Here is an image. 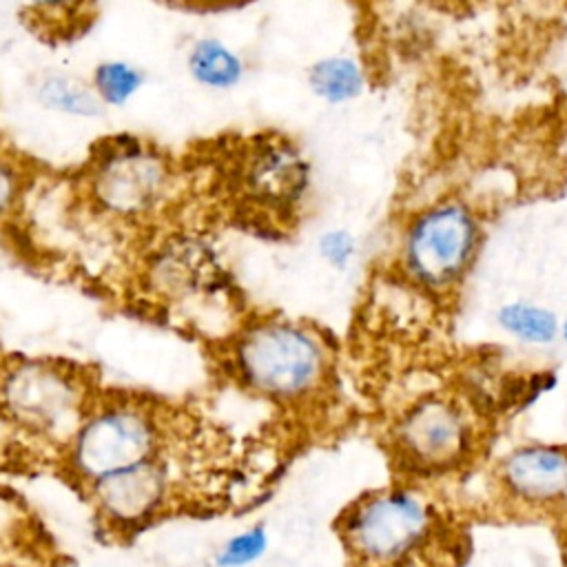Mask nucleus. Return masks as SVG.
Instances as JSON below:
<instances>
[{"instance_id": "obj_1", "label": "nucleus", "mask_w": 567, "mask_h": 567, "mask_svg": "<svg viewBox=\"0 0 567 567\" xmlns=\"http://www.w3.org/2000/svg\"><path fill=\"white\" fill-rule=\"evenodd\" d=\"M228 365L244 390L279 405H301L326 390L332 357L315 328L266 315L248 319L233 334Z\"/></svg>"}, {"instance_id": "obj_2", "label": "nucleus", "mask_w": 567, "mask_h": 567, "mask_svg": "<svg viewBox=\"0 0 567 567\" xmlns=\"http://www.w3.org/2000/svg\"><path fill=\"white\" fill-rule=\"evenodd\" d=\"M485 241V221L463 195H441L414 208L396 235L394 268L405 286L430 299L454 295Z\"/></svg>"}, {"instance_id": "obj_3", "label": "nucleus", "mask_w": 567, "mask_h": 567, "mask_svg": "<svg viewBox=\"0 0 567 567\" xmlns=\"http://www.w3.org/2000/svg\"><path fill=\"white\" fill-rule=\"evenodd\" d=\"M177 171L166 151L135 133L100 140L82 171L89 204L113 221H148L175 195Z\"/></svg>"}, {"instance_id": "obj_4", "label": "nucleus", "mask_w": 567, "mask_h": 567, "mask_svg": "<svg viewBox=\"0 0 567 567\" xmlns=\"http://www.w3.org/2000/svg\"><path fill=\"white\" fill-rule=\"evenodd\" d=\"M436 512L405 487H385L357 498L339 520V536L357 567H401L436 534Z\"/></svg>"}, {"instance_id": "obj_5", "label": "nucleus", "mask_w": 567, "mask_h": 567, "mask_svg": "<svg viewBox=\"0 0 567 567\" xmlns=\"http://www.w3.org/2000/svg\"><path fill=\"white\" fill-rule=\"evenodd\" d=\"M237 202L255 219L286 224L303 208L312 188V164L284 133L248 137L233 157L228 177Z\"/></svg>"}, {"instance_id": "obj_6", "label": "nucleus", "mask_w": 567, "mask_h": 567, "mask_svg": "<svg viewBox=\"0 0 567 567\" xmlns=\"http://www.w3.org/2000/svg\"><path fill=\"white\" fill-rule=\"evenodd\" d=\"M162 427L155 412L133 401L95 405L66 441L69 470L89 485L111 472L159 456Z\"/></svg>"}, {"instance_id": "obj_7", "label": "nucleus", "mask_w": 567, "mask_h": 567, "mask_svg": "<svg viewBox=\"0 0 567 567\" xmlns=\"http://www.w3.org/2000/svg\"><path fill=\"white\" fill-rule=\"evenodd\" d=\"M142 281L148 295L179 310L228 303L235 297V281L219 248L195 230L159 237L144 257Z\"/></svg>"}, {"instance_id": "obj_8", "label": "nucleus", "mask_w": 567, "mask_h": 567, "mask_svg": "<svg viewBox=\"0 0 567 567\" xmlns=\"http://www.w3.org/2000/svg\"><path fill=\"white\" fill-rule=\"evenodd\" d=\"M476 425L470 410L447 394L412 403L392 427V454L412 474H439L461 465L474 450Z\"/></svg>"}, {"instance_id": "obj_9", "label": "nucleus", "mask_w": 567, "mask_h": 567, "mask_svg": "<svg viewBox=\"0 0 567 567\" xmlns=\"http://www.w3.org/2000/svg\"><path fill=\"white\" fill-rule=\"evenodd\" d=\"M0 399L7 414L38 434H66V441L86 416L80 374L58 361L24 359L9 365L0 379Z\"/></svg>"}, {"instance_id": "obj_10", "label": "nucleus", "mask_w": 567, "mask_h": 567, "mask_svg": "<svg viewBox=\"0 0 567 567\" xmlns=\"http://www.w3.org/2000/svg\"><path fill=\"white\" fill-rule=\"evenodd\" d=\"M100 516L120 532H131L157 516L166 501L171 476L166 463L155 456L111 472L84 485Z\"/></svg>"}, {"instance_id": "obj_11", "label": "nucleus", "mask_w": 567, "mask_h": 567, "mask_svg": "<svg viewBox=\"0 0 567 567\" xmlns=\"http://www.w3.org/2000/svg\"><path fill=\"white\" fill-rule=\"evenodd\" d=\"M505 498L523 509H554L567 498V445L527 443L507 452L496 467Z\"/></svg>"}, {"instance_id": "obj_12", "label": "nucleus", "mask_w": 567, "mask_h": 567, "mask_svg": "<svg viewBox=\"0 0 567 567\" xmlns=\"http://www.w3.org/2000/svg\"><path fill=\"white\" fill-rule=\"evenodd\" d=\"M365 64L350 53H328L310 62L306 84L312 97L328 106H343L359 100L368 89Z\"/></svg>"}, {"instance_id": "obj_13", "label": "nucleus", "mask_w": 567, "mask_h": 567, "mask_svg": "<svg viewBox=\"0 0 567 567\" xmlns=\"http://www.w3.org/2000/svg\"><path fill=\"white\" fill-rule=\"evenodd\" d=\"M188 78L208 91H233L246 78V60L217 35H202L186 51Z\"/></svg>"}, {"instance_id": "obj_14", "label": "nucleus", "mask_w": 567, "mask_h": 567, "mask_svg": "<svg viewBox=\"0 0 567 567\" xmlns=\"http://www.w3.org/2000/svg\"><path fill=\"white\" fill-rule=\"evenodd\" d=\"M33 100L44 111L73 120H97L106 113L89 80L66 71H44L33 84Z\"/></svg>"}, {"instance_id": "obj_15", "label": "nucleus", "mask_w": 567, "mask_h": 567, "mask_svg": "<svg viewBox=\"0 0 567 567\" xmlns=\"http://www.w3.org/2000/svg\"><path fill=\"white\" fill-rule=\"evenodd\" d=\"M494 321L503 334L532 348L549 346L560 334V317L549 306L532 299H509L501 303L494 312Z\"/></svg>"}, {"instance_id": "obj_16", "label": "nucleus", "mask_w": 567, "mask_h": 567, "mask_svg": "<svg viewBox=\"0 0 567 567\" xmlns=\"http://www.w3.org/2000/svg\"><path fill=\"white\" fill-rule=\"evenodd\" d=\"M89 84L106 111L122 109L142 93L146 73L131 60L106 58L91 69Z\"/></svg>"}, {"instance_id": "obj_17", "label": "nucleus", "mask_w": 567, "mask_h": 567, "mask_svg": "<svg viewBox=\"0 0 567 567\" xmlns=\"http://www.w3.org/2000/svg\"><path fill=\"white\" fill-rule=\"evenodd\" d=\"M270 547V532L264 523H252L228 536L210 558L208 567H250L259 563Z\"/></svg>"}, {"instance_id": "obj_18", "label": "nucleus", "mask_w": 567, "mask_h": 567, "mask_svg": "<svg viewBox=\"0 0 567 567\" xmlns=\"http://www.w3.org/2000/svg\"><path fill=\"white\" fill-rule=\"evenodd\" d=\"M315 250L326 268L334 272H348L359 259L361 244L354 230L346 226H330L317 235Z\"/></svg>"}, {"instance_id": "obj_19", "label": "nucleus", "mask_w": 567, "mask_h": 567, "mask_svg": "<svg viewBox=\"0 0 567 567\" xmlns=\"http://www.w3.org/2000/svg\"><path fill=\"white\" fill-rule=\"evenodd\" d=\"M27 190V168L22 159L0 146V226H4L20 208Z\"/></svg>"}, {"instance_id": "obj_20", "label": "nucleus", "mask_w": 567, "mask_h": 567, "mask_svg": "<svg viewBox=\"0 0 567 567\" xmlns=\"http://www.w3.org/2000/svg\"><path fill=\"white\" fill-rule=\"evenodd\" d=\"M29 9L35 13H47V16H62L69 11L80 9L86 0H24Z\"/></svg>"}, {"instance_id": "obj_21", "label": "nucleus", "mask_w": 567, "mask_h": 567, "mask_svg": "<svg viewBox=\"0 0 567 567\" xmlns=\"http://www.w3.org/2000/svg\"><path fill=\"white\" fill-rule=\"evenodd\" d=\"M558 339H563V343L567 346V315L560 317V334H558Z\"/></svg>"}]
</instances>
